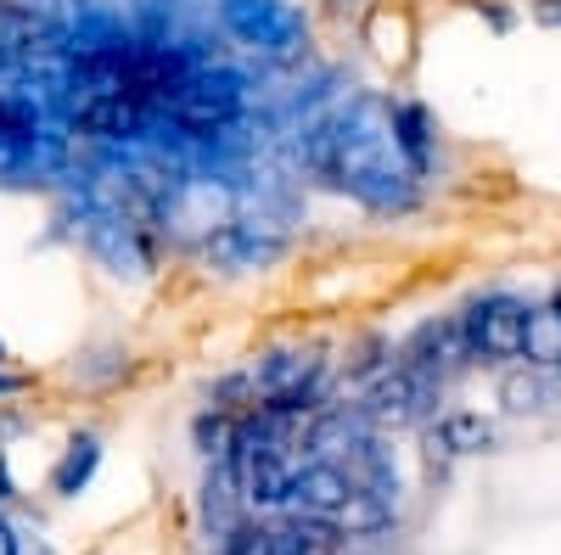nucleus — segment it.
I'll return each mask as SVG.
<instances>
[{
    "instance_id": "f257e3e1",
    "label": "nucleus",
    "mask_w": 561,
    "mask_h": 555,
    "mask_svg": "<svg viewBox=\"0 0 561 555\" xmlns=\"http://www.w3.org/2000/svg\"><path fill=\"white\" fill-rule=\"evenodd\" d=\"M304 169L332 192L365 203L370 213H410L421 203V174L410 169L393 107L382 96H354L304 129Z\"/></svg>"
},
{
    "instance_id": "f03ea898",
    "label": "nucleus",
    "mask_w": 561,
    "mask_h": 555,
    "mask_svg": "<svg viewBox=\"0 0 561 555\" xmlns=\"http://www.w3.org/2000/svg\"><path fill=\"white\" fill-rule=\"evenodd\" d=\"M62 219L73 224V242L96 258L113 281H147V275H152L158 247H152L147 219H135L124 203H113L96 180H84V185L68 180Z\"/></svg>"
},
{
    "instance_id": "7ed1b4c3",
    "label": "nucleus",
    "mask_w": 561,
    "mask_h": 555,
    "mask_svg": "<svg viewBox=\"0 0 561 555\" xmlns=\"http://www.w3.org/2000/svg\"><path fill=\"white\" fill-rule=\"evenodd\" d=\"M219 28L264 62H298L309 51V12L293 0H219Z\"/></svg>"
},
{
    "instance_id": "20e7f679",
    "label": "nucleus",
    "mask_w": 561,
    "mask_h": 555,
    "mask_svg": "<svg viewBox=\"0 0 561 555\" xmlns=\"http://www.w3.org/2000/svg\"><path fill=\"white\" fill-rule=\"evenodd\" d=\"M438 404V382L433 377H421L415 365H388L382 377H370V388L359 393V415L370 427H415V421H427Z\"/></svg>"
},
{
    "instance_id": "39448f33",
    "label": "nucleus",
    "mask_w": 561,
    "mask_h": 555,
    "mask_svg": "<svg viewBox=\"0 0 561 555\" xmlns=\"http://www.w3.org/2000/svg\"><path fill=\"white\" fill-rule=\"evenodd\" d=\"M287 230L270 224V219H253V213H237V219H225L219 230H208L203 236V253L208 264H219L225 275H259L270 264L287 258Z\"/></svg>"
},
{
    "instance_id": "423d86ee",
    "label": "nucleus",
    "mask_w": 561,
    "mask_h": 555,
    "mask_svg": "<svg viewBox=\"0 0 561 555\" xmlns=\"http://www.w3.org/2000/svg\"><path fill=\"white\" fill-rule=\"evenodd\" d=\"M523 332H528V303L511 292H483L460 309V337L472 359H523Z\"/></svg>"
},
{
    "instance_id": "0eeeda50",
    "label": "nucleus",
    "mask_w": 561,
    "mask_h": 555,
    "mask_svg": "<svg viewBox=\"0 0 561 555\" xmlns=\"http://www.w3.org/2000/svg\"><path fill=\"white\" fill-rule=\"evenodd\" d=\"M163 219L174 230H219L225 219H237V185L219 174H180L174 192L163 197Z\"/></svg>"
},
{
    "instance_id": "6e6552de",
    "label": "nucleus",
    "mask_w": 561,
    "mask_h": 555,
    "mask_svg": "<svg viewBox=\"0 0 561 555\" xmlns=\"http://www.w3.org/2000/svg\"><path fill=\"white\" fill-rule=\"evenodd\" d=\"M354 477L337 466V460H304L293 488H287V511L293 517H320V522H337L343 505H354Z\"/></svg>"
},
{
    "instance_id": "1a4fd4ad",
    "label": "nucleus",
    "mask_w": 561,
    "mask_h": 555,
    "mask_svg": "<svg viewBox=\"0 0 561 555\" xmlns=\"http://www.w3.org/2000/svg\"><path fill=\"white\" fill-rule=\"evenodd\" d=\"M404 365H415L421 377H433L438 388L455 377V370L472 359V348H466V337H460V314L455 320H427L410 343H404V354H399Z\"/></svg>"
},
{
    "instance_id": "9d476101",
    "label": "nucleus",
    "mask_w": 561,
    "mask_h": 555,
    "mask_svg": "<svg viewBox=\"0 0 561 555\" xmlns=\"http://www.w3.org/2000/svg\"><path fill=\"white\" fill-rule=\"evenodd\" d=\"M102 466V438L96 432H73L57 454V466H51V494L57 499H79L90 488V477H96Z\"/></svg>"
},
{
    "instance_id": "9b49d317",
    "label": "nucleus",
    "mask_w": 561,
    "mask_h": 555,
    "mask_svg": "<svg viewBox=\"0 0 561 555\" xmlns=\"http://www.w3.org/2000/svg\"><path fill=\"white\" fill-rule=\"evenodd\" d=\"M393 107V135H399V147H404V158H410V169L427 180L433 174V158H438V135H433V113L421 107V102H388Z\"/></svg>"
},
{
    "instance_id": "f8f14e48",
    "label": "nucleus",
    "mask_w": 561,
    "mask_h": 555,
    "mask_svg": "<svg viewBox=\"0 0 561 555\" xmlns=\"http://www.w3.org/2000/svg\"><path fill=\"white\" fill-rule=\"evenodd\" d=\"M494 443V427L483 421V415H472V409H455V415H444V421L433 427V454L444 449V454H483Z\"/></svg>"
},
{
    "instance_id": "ddd939ff",
    "label": "nucleus",
    "mask_w": 561,
    "mask_h": 555,
    "mask_svg": "<svg viewBox=\"0 0 561 555\" xmlns=\"http://www.w3.org/2000/svg\"><path fill=\"white\" fill-rule=\"evenodd\" d=\"M523 359H534V365H561V314H556V309H528Z\"/></svg>"
},
{
    "instance_id": "4468645a",
    "label": "nucleus",
    "mask_w": 561,
    "mask_h": 555,
    "mask_svg": "<svg viewBox=\"0 0 561 555\" xmlns=\"http://www.w3.org/2000/svg\"><path fill=\"white\" fill-rule=\"evenodd\" d=\"M192 438H197V449H203L208 460H225V454H230V443H237V409H219V404H208V409L197 415Z\"/></svg>"
},
{
    "instance_id": "2eb2a0df",
    "label": "nucleus",
    "mask_w": 561,
    "mask_h": 555,
    "mask_svg": "<svg viewBox=\"0 0 561 555\" xmlns=\"http://www.w3.org/2000/svg\"><path fill=\"white\" fill-rule=\"evenodd\" d=\"M539 398H545V388L528 382V377H511V382H505V404H511V409H539Z\"/></svg>"
},
{
    "instance_id": "dca6fc26",
    "label": "nucleus",
    "mask_w": 561,
    "mask_h": 555,
    "mask_svg": "<svg viewBox=\"0 0 561 555\" xmlns=\"http://www.w3.org/2000/svg\"><path fill=\"white\" fill-rule=\"evenodd\" d=\"M528 12H534V23H539V28H561V0H534Z\"/></svg>"
},
{
    "instance_id": "f3484780",
    "label": "nucleus",
    "mask_w": 561,
    "mask_h": 555,
    "mask_svg": "<svg viewBox=\"0 0 561 555\" xmlns=\"http://www.w3.org/2000/svg\"><path fill=\"white\" fill-rule=\"evenodd\" d=\"M18 499V483H12V460H7V449H0V505H12Z\"/></svg>"
},
{
    "instance_id": "a211bd4d",
    "label": "nucleus",
    "mask_w": 561,
    "mask_h": 555,
    "mask_svg": "<svg viewBox=\"0 0 561 555\" xmlns=\"http://www.w3.org/2000/svg\"><path fill=\"white\" fill-rule=\"evenodd\" d=\"M28 388V377H18V370H0V398H18Z\"/></svg>"
},
{
    "instance_id": "6ab92c4d",
    "label": "nucleus",
    "mask_w": 561,
    "mask_h": 555,
    "mask_svg": "<svg viewBox=\"0 0 561 555\" xmlns=\"http://www.w3.org/2000/svg\"><path fill=\"white\" fill-rule=\"evenodd\" d=\"M0 555H23V544H18V533L7 528V517H0Z\"/></svg>"
},
{
    "instance_id": "aec40b11",
    "label": "nucleus",
    "mask_w": 561,
    "mask_h": 555,
    "mask_svg": "<svg viewBox=\"0 0 561 555\" xmlns=\"http://www.w3.org/2000/svg\"><path fill=\"white\" fill-rule=\"evenodd\" d=\"M12 359V348H7V337H0V365H7Z\"/></svg>"
},
{
    "instance_id": "412c9836",
    "label": "nucleus",
    "mask_w": 561,
    "mask_h": 555,
    "mask_svg": "<svg viewBox=\"0 0 561 555\" xmlns=\"http://www.w3.org/2000/svg\"><path fill=\"white\" fill-rule=\"evenodd\" d=\"M550 309H556V314H561V287H556V298H550Z\"/></svg>"
}]
</instances>
